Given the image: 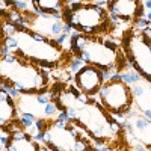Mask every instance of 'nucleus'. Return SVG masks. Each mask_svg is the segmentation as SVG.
Listing matches in <instances>:
<instances>
[{
    "label": "nucleus",
    "mask_w": 151,
    "mask_h": 151,
    "mask_svg": "<svg viewBox=\"0 0 151 151\" xmlns=\"http://www.w3.org/2000/svg\"><path fill=\"white\" fill-rule=\"evenodd\" d=\"M119 79H121L122 82H125L129 86H133V85H136V83L141 82L142 76L137 73L136 70H134V71H121V73H119Z\"/></svg>",
    "instance_id": "nucleus-15"
},
{
    "label": "nucleus",
    "mask_w": 151,
    "mask_h": 151,
    "mask_svg": "<svg viewBox=\"0 0 151 151\" xmlns=\"http://www.w3.org/2000/svg\"><path fill=\"white\" fill-rule=\"evenodd\" d=\"M0 86H2V89H3L5 92H8L12 98H20V97H21V92L17 91L14 86H11V85H8V83H5V82H0Z\"/></svg>",
    "instance_id": "nucleus-17"
},
{
    "label": "nucleus",
    "mask_w": 151,
    "mask_h": 151,
    "mask_svg": "<svg viewBox=\"0 0 151 151\" xmlns=\"http://www.w3.org/2000/svg\"><path fill=\"white\" fill-rule=\"evenodd\" d=\"M27 20V27L32 29L33 32L44 35L50 40H55L60 36L62 33H65L67 23L64 21L62 17L56 15H45V14H36V12H24Z\"/></svg>",
    "instance_id": "nucleus-9"
},
{
    "label": "nucleus",
    "mask_w": 151,
    "mask_h": 151,
    "mask_svg": "<svg viewBox=\"0 0 151 151\" xmlns=\"http://www.w3.org/2000/svg\"><path fill=\"white\" fill-rule=\"evenodd\" d=\"M106 82L104 71L100 70L98 67L88 65L85 64L77 73L74 74V86L77 89L88 95V97H95L98 95L101 86Z\"/></svg>",
    "instance_id": "nucleus-10"
},
{
    "label": "nucleus",
    "mask_w": 151,
    "mask_h": 151,
    "mask_svg": "<svg viewBox=\"0 0 151 151\" xmlns=\"http://www.w3.org/2000/svg\"><path fill=\"white\" fill-rule=\"evenodd\" d=\"M71 53L82 59L85 64L98 67L103 70L104 74L110 71L118 70L121 73L129 64L127 58H124L125 53L119 50V47L109 40L92 35H83V33H73L71 35Z\"/></svg>",
    "instance_id": "nucleus-4"
},
{
    "label": "nucleus",
    "mask_w": 151,
    "mask_h": 151,
    "mask_svg": "<svg viewBox=\"0 0 151 151\" xmlns=\"http://www.w3.org/2000/svg\"><path fill=\"white\" fill-rule=\"evenodd\" d=\"M109 14L113 21L134 23L144 15V5L141 0H112L109 3Z\"/></svg>",
    "instance_id": "nucleus-11"
},
{
    "label": "nucleus",
    "mask_w": 151,
    "mask_h": 151,
    "mask_svg": "<svg viewBox=\"0 0 151 151\" xmlns=\"http://www.w3.org/2000/svg\"><path fill=\"white\" fill-rule=\"evenodd\" d=\"M33 6V12L45 15H56L62 17L67 8V0H30Z\"/></svg>",
    "instance_id": "nucleus-14"
},
{
    "label": "nucleus",
    "mask_w": 151,
    "mask_h": 151,
    "mask_svg": "<svg viewBox=\"0 0 151 151\" xmlns=\"http://www.w3.org/2000/svg\"><path fill=\"white\" fill-rule=\"evenodd\" d=\"M41 151H52V150H50V148H47L45 145H41Z\"/></svg>",
    "instance_id": "nucleus-23"
},
{
    "label": "nucleus",
    "mask_w": 151,
    "mask_h": 151,
    "mask_svg": "<svg viewBox=\"0 0 151 151\" xmlns=\"http://www.w3.org/2000/svg\"><path fill=\"white\" fill-rule=\"evenodd\" d=\"M52 97L58 107L70 115L71 122L88 132L92 142L112 145L122 141V124L100 101L82 94L76 86L59 83L53 88Z\"/></svg>",
    "instance_id": "nucleus-1"
},
{
    "label": "nucleus",
    "mask_w": 151,
    "mask_h": 151,
    "mask_svg": "<svg viewBox=\"0 0 151 151\" xmlns=\"http://www.w3.org/2000/svg\"><path fill=\"white\" fill-rule=\"evenodd\" d=\"M150 125V121H148V118H139L136 121V129H141V130H144V129H147Z\"/></svg>",
    "instance_id": "nucleus-19"
},
{
    "label": "nucleus",
    "mask_w": 151,
    "mask_h": 151,
    "mask_svg": "<svg viewBox=\"0 0 151 151\" xmlns=\"http://www.w3.org/2000/svg\"><path fill=\"white\" fill-rule=\"evenodd\" d=\"M2 26L3 35H12L15 40L17 48L14 53L42 68H55L65 62L68 64L73 58L55 40L36 33L29 27H17L6 18H2Z\"/></svg>",
    "instance_id": "nucleus-2"
},
{
    "label": "nucleus",
    "mask_w": 151,
    "mask_h": 151,
    "mask_svg": "<svg viewBox=\"0 0 151 151\" xmlns=\"http://www.w3.org/2000/svg\"><path fill=\"white\" fill-rule=\"evenodd\" d=\"M122 47L129 64L151 83V38L134 27L124 35Z\"/></svg>",
    "instance_id": "nucleus-7"
},
{
    "label": "nucleus",
    "mask_w": 151,
    "mask_h": 151,
    "mask_svg": "<svg viewBox=\"0 0 151 151\" xmlns=\"http://www.w3.org/2000/svg\"><path fill=\"white\" fill-rule=\"evenodd\" d=\"M52 151H89L92 139L88 132L76 122L48 121L42 132V144Z\"/></svg>",
    "instance_id": "nucleus-6"
},
{
    "label": "nucleus",
    "mask_w": 151,
    "mask_h": 151,
    "mask_svg": "<svg viewBox=\"0 0 151 151\" xmlns=\"http://www.w3.org/2000/svg\"><path fill=\"white\" fill-rule=\"evenodd\" d=\"M147 18H148V21L151 23V11H150V12H148V14H147Z\"/></svg>",
    "instance_id": "nucleus-24"
},
{
    "label": "nucleus",
    "mask_w": 151,
    "mask_h": 151,
    "mask_svg": "<svg viewBox=\"0 0 151 151\" xmlns=\"http://www.w3.org/2000/svg\"><path fill=\"white\" fill-rule=\"evenodd\" d=\"M144 6L148 8V9L151 11V0H145V2H144Z\"/></svg>",
    "instance_id": "nucleus-22"
},
{
    "label": "nucleus",
    "mask_w": 151,
    "mask_h": 151,
    "mask_svg": "<svg viewBox=\"0 0 151 151\" xmlns=\"http://www.w3.org/2000/svg\"><path fill=\"white\" fill-rule=\"evenodd\" d=\"M144 115H145V118L151 119V110H150V109H145V110H144Z\"/></svg>",
    "instance_id": "nucleus-21"
},
{
    "label": "nucleus",
    "mask_w": 151,
    "mask_h": 151,
    "mask_svg": "<svg viewBox=\"0 0 151 151\" xmlns=\"http://www.w3.org/2000/svg\"><path fill=\"white\" fill-rule=\"evenodd\" d=\"M133 98L132 86L119 79V73H115L110 80H106L98 92V101L116 119L132 109Z\"/></svg>",
    "instance_id": "nucleus-8"
},
{
    "label": "nucleus",
    "mask_w": 151,
    "mask_h": 151,
    "mask_svg": "<svg viewBox=\"0 0 151 151\" xmlns=\"http://www.w3.org/2000/svg\"><path fill=\"white\" fill-rule=\"evenodd\" d=\"M110 150H112V151H130L129 147L125 145V144H122L121 141H119V142H115V144H112V145H110Z\"/></svg>",
    "instance_id": "nucleus-18"
},
{
    "label": "nucleus",
    "mask_w": 151,
    "mask_h": 151,
    "mask_svg": "<svg viewBox=\"0 0 151 151\" xmlns=\"http://www.w3.org/2000/svg\"><path fill=\"white\" fill-rule=\"evenodd\" d=\"M83 65H85V62H83L82 59H79L77 56H73V58L70 59V62H68V68H70V71L74 73V74L77 73Z\"/></svg>",
    "instance_id": "nucleus-16"
},
{
    "label": "nucleus",
    "mask_w": 151,
    "mask_h": 151,
    "mask_svg": "<svg viewBox=\"0 0 151 151\" xmlns=\"http://www.w3.org/2000/svg\"><path fill=\"white\" fill-rule=\"evenodd\" d=\"M132 92H133L134 97H141V95L144 94V88L139 86V85H133V86H132Z\"/></svg>",
    "instance_id": "nucleus-20"
},
{
    "label": "nucleus",
    "mask_w": 151,
    "mask_h": 151,
    "mask_svg": "<svg viewBox=\"0 0 151 151\" xmlns=\"http://www.w3.org/2000/svg\"><path fill=\"white\" fill-rule=\"evenodd\" d=\"M9 132L11 137L5 147L6 151H41L40 142L24 130L18 121L11 125Z\"/></svg>",
    "instance_id": "nucleus-12"
},
{
    "label": "nucleus",
    "mask_w": 151,
    "mask_h": 151,
    "mask_svg": "<svg viewBox=\"0 0 151 151\" xmlns=\"http://www.w3.org/2000/svg\"><path fill=\"white\" fill-rule=\"evenodd\" d=\"M18 109L15 98H12L8 92L0 89V125L2 129H9L14 122L18 121Z\"/></svg>",
    "instance_id": "nucleus-13"
},
{
    "label": "nucleus",
    "mask_w": 151,
    "mask_h": 151,
    "mask_svg": "<svg viewBox=\"0 0 151 151\" xmlns=\"http://www.w3.org/2000/svg\"><path fill=\"white\" fill-rule=\"evenodd\" d=\"M0 82L14 86L23 95H36L48 91L50 76L45 68L15 53L0 58Z\"/></svg>",
    "instance_id": "nucleus-3"
},
{
    "label": "nucleus",
    "mask_w": 151,
    "mask_h": 151,
    "mask_svg": "<svg viewBox=\"0 0 151 151\" xmlns=\"http://www.w3.org/2000/svg\"><path fill=\"white\" fill-rule=\"evenodd\" d=\"M64 21L77 33L97 36L112 29L109 9L94 2H71L62 15Z\"/></svg>",
    "instance_id": "nucleus-5"
}]
</instances>
